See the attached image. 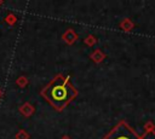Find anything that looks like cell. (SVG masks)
Listing matches in <instances>:
<instances>
[{
	"label": "cell",
	"instance_id": "cell-14",
	"mask_svg": "<svg viewBox=\"0 0 155 139\" xmlns=\"http://www.w3.org/2000/svg\"><path fill=\"white\" fill-rule=\"evenodd\" d=\"M1 4H2V1H0V5H1Z\"/></svg>",
	"mask_w": 155,
	"mask_h": 139
},
{
	"label": "cell",
	"instance_id": "cell-7",
	"mask_svg": "<svg viewBox=\"0 0 155 139\" xmlns=\"http://www.w3.org/2000/svg\"><path fill=\"white\" fill-rule=\"evenodd\" d=\"M84 44L87 45V46H90V47H92V46H94V45L97 44V37L93 36L92 34H90V35H87V36L84 39Z\"/></svg>",
	"mask_w": 155,
	"mask_h": 139
},
{
	"label": "cell",
	"instance_id": "cell-6",
	"mask_svg": "<svg viewBox=\"0 0 155 139\" xmlns=\"http://www.w3.org/2000/svg\"><path fill=\"white\" fill-rule=\"evenodd\" d=\"M119 27H120V29H122L124 31H131V30L133 29V27H134V23H133L130 18H124V19L120 22Z\"/></svg>",
	"mask_w": 155,
	"mask_h": 139
},
{
	"label": "cell",
	"instance_id": "cell-3",
	"mask_svg": "<svg viewBox=\"0 0 155 139\" xmlns=\"http://www.w3.org/2000/svg\"><path fill=\"white\" fill-rule=\"evenodd\" d=\"M62 40H63L67 45H73V44L78 40V34L75 33L74 29L69 28V29H67V30L62 34Z\"/></svg>",
	"mask_w": 155,
	"mask_h": 139
},
{
	"label": "cell",
	"instance_id": "cell-5",
	"mask_svg": "<svg viewBox=\"0 0 155 139\" xmlns=\"http://www.w3.org/2000/svg\"><path fill=\"white\" fill-rule=\"evenodd\" d=\"M90 58H91V60L92 62H94V63H102L103 60H104V58H105V54L102 52V50H99V48H96L91 54H90Z\"/></svg>",
	"mask_w": 155,
	"mask_h": 139
},
{
	"label": "cell",
	"instance_id": "cell-13",
	"mask_svg": "<svg viewBox=\"0 0 155 139\" xmlns=\"http://www.w3.org/2000/svg\"><path fill=\"white\" fill-rule=\"evenodd\" d=\"M1 95H2V91L0 89V98H1Z\"/></svg>",
	"mask_w": 155,
	"mask_h": 139
},
{
	"label": "cell",
	"instance_id": "cell-2",
	"mask_svg": "<svg viewBox=\"0 0 155 139\" xmlns=\"http://www.w3.org/2000/svg\"><path fill=\"white\" fill-rule=\"evenodd\" d=\"M138 134L131 128L126 121H120L114 126L109 133H107L102 139H139Z\"/></svg>",
	"mask_w": 155,
	"mask_h": 139
},
{
	"label": "cell",
	"instance_id": "cell-12",
	"mask_svg": "<svg viewBox=\"0 0 155 139\" xmlns=\"http://www.w3.org/2000/svg\"><path fill=\"white\" fill-rule=\"evenodd\" d=\"M61 139H71V138H70L69 135H63V137H62Z\"/></svg>",
	"mask_w": 155,
	"mask_h": 139
},
{
	"label": "cell",
	"instance_id": "cell-1",
	"mask_svg": "<svg viewBox=\"0 0 155 139\" xmlns=\"http://www.w3.org/2000/svg\"><path fill=\"white\" fill-rule=\"evenodd\" d=\"M40 94L53 106V109L62 111L78 95V91L71 85L70 76L58 74L40 91Z\"/></svg>",
	"mask_w": 155,
	"mask_h": 139
},
{
	"label": "cell",
	"instance_id": "cell-9",
	"mask_svg": "<svg viewBox=\"0 0 155 139\" xmlns=\"http://www.w3.org/2000/svg\"><path fill=\"white\" fill-rule=\"evenodd\" d=\"M15 138H16V139H29L30 135H29V133H28L27 131H24V129H19V131L16 133Z\"/></svg>",
	"mask_w": 155,
	"mask_h": 139
},
{
	"label": "cell",
	"instance_id": "cell-10",
	"mask_svg": "<svg viewBox=\"0 0 155 139\" xmlns=\"http://www.w3.org/2000/svg\"><path fill=\"white\" fill-rule=\"evenodd\" d=\"M144 132L145 133H154L155 132V126L151 121H147L144 124Z\"/></svg>",
	"mask_w": 155,
	"mask_h": 139
},
{
	"label": "cell",
	"instance_id": "cell-11",
	"mask_svg": "<svg viewBox=\"0 0 155 139\" xmlns=\"http://www.w3.org/2000/svg\"><path fill=\"white\" fill-rule=\"evenodd\" d=\"M5 22H6L8 25H13V24L17 22V17H16L13 13H8V15L5 17Z\"/></svg>",
	"mask_w": 155,
	"mask_h": 139
},
{
	"label": "cell",
	"instance_id": "cell-8",
	"mask_svg": "<svg viewBox=\"0 0 155 139\" xmlns=\"http://www.w3.org/2000/svg\"><path fill=\"white\" fill-rule=\"evenodd\" d=\"M28 82H29V81H28V77H27V76H23V75L19 76V77L16 80V85H17L18 87H21V88H24V87L28 85Z\"/></svg>",
	"mask_w": 155,
	"mask_h": 139
},
{
	"label": "cell",
	"instance_id": "cell-4",
	"mask_svg": "<svg viewBox=\"0 0 155 139\" xmlns=\"http://www.w3.org/2000/svg\"><path fill=\"white\" fill-rule=\"evenodd\" d=\"M18 110H19V112H21L24 117H30V116L35 112V108H34L29 102H25L24 104H22Z\"/></svg>",
	"mask_w": 155,
	"mask_h": 139
}]
</instances>
